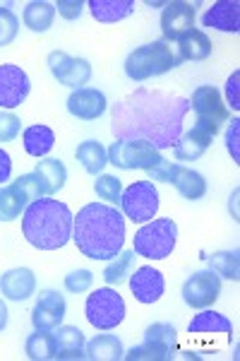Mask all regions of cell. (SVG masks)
<instances>
[{
  "label": "cell",
  "mask_w": 240,
  "mask_h": 361,
  "mask_svg": "<svg viewBox=\"0 0 240 361\" xmlns=\"http://www.w3.org/2000/svg\"><path fill=\"white\" fill-rule=\"evenodd\" d=\"M56 10H58V15L65 17V20H77L82 15V10H84V3H82V0H58Z\"/></svg>",
  "instance_id": "obj_38"
},
{
  "label": "cell",
  "mask_w": 240,
  "mask_h": 361,
  "mask_svg": "<svg viewBox=\"0 0 240 361\" xmlns=\"http://www.w3.org/2000/svg\"><path fill=\"white\" fill-rule=\"evenodd\" d=\"M10 173H13V159L5 149H0V183L10 180Z\"/></svg>",
  "instance_id": "obj_42"
},
{
  "label": "cell",
  "mask_w": 240,
  "mask_h": 361,
  "mask_svg": "<svg viewBox=\"0 0 240 361\" xmlns=\"http://www.w3.org/2000/svg\"><path fill=\"white\" fill-rule=\"evenodd\" d=\"M214 135L202 126H192V130H187L183 137L175 140V147H173V154L178 161H195L207 152V147L212 145Z\"/></svg>",
  "instance_id": "obj_19"
},
{
  "label": "cell",
  "mask_w": 240,
  "mask_h": 361,
  "mask_svg": "<svg viewBox=\"0 0 240 361\" xmlns=\"http://www.w3.org/2000/svg\"><path fill=\"white\" fill-rule=\"evenodd\" d=\"M175 238H178V224L173 219H151L134 234L132 250L149 260H166L175 248Z\"/></svg>",
  "instance_id": "obj_4"
},
{
  "label": "cell",
  "mask_w": 240,
  "mask_h": 361,
  "mask_svg": "<svg viewBox=\"0 0 240 361\" xmlns=\"http://www.w3.org/2000/svg\"><path fill=\"white\" fill-rule=\"evenodd\" d=\"M84 316L91 328L96 330H113L125 320V301L110 287H101L87 296Z\"/></svg>",
  "instance_id": "obj_6"
},
{
  "label": "cell",
  "mask_w": 240,
  "mask_h": 361,
  "mask_svg": "<svg viewBox=\"0 0 240 361\" xmlns=\"http://www.w3.org/2000/svg\"><path fill=\"white\" fill-rule=\"evenodd\" d=\"M149 176H151V178H156V180H163V183H168V176H171V161H168V159H161V164L151 169Z\"/></svg>",
  "instance_id": "obj_41"
},
{
  "label": "cell",
  "mask_w": 240,
  "mask_h": 361,
  "mask_svg": "<svg viewBox=\"0 0 240 361\" xmlns=\"http://www.w3.org/2000/svg\"><path fill=\"white\" fill-rule=\"evenodd\" d=\"M49 68L51 75L58 80L61 85L72 87V90H82L87 82L91 80V66L84 58H75L68 56L63 51H53L49 54Z\"/></svg>",
  "instance_id": "obj_10"
},
{
  "label": "cell",
  "mask_w": 240,
  "mask_h": 361,
  "mask_svg": "<svg viewBox=\"0 0 240 361\" xmlns=\"http://www.w3.org/2000/svg\"><path fill=\"white\" fill-rule=\"evenodd\" d=\"M221 294V277L212 270L195 272L183 284V301L190 308H207L212 306Z\"/></svg>",
  "instance_id": "obj_11"
},
{
  "label": "cell",
  "mask_w": 240,
  "mask_h": 361,
  "mask_svg": "<svg viewBox=\"0 0 240 361\" xmlns=\"http://www.w3.org/2000/svg\"><path fill=\"white\" fill-rule=\"evenodd\" d=\"M72 212L65 202L39 197L29 202L22 217V234L29 246L39 250H58L72 238Z\"/></svg>",
  "instance_id": "obj_2"
},
{
  "label": "cell",
  "mask_w": 240,
  "mask_h": 361,
  "mask_svg": "<svg viewBox=\"0 0 240 361\" xmlns=\"http://www.w3.org/2000/svg\"><path fill=\"white\" fill-rule=\"evenodd\" d=\"M180 63H183V58L178 54V46L159 39L154 44L139 46V49H134L125 58V75L132 82H144L149 78H159V75L171 73Z\"/></svg>",
  "instance_id": "obj_3"
},
{
  "label": "cell",
  "mask_w": 240,
  "mask_h": 361,
  "mask_svg": "<svg viewBox=\"0 0 240 361\" xmlns=\"http://www.w3.org/2000/svg\"><path fill=\"white\" fill-rule=\"evenodd\" d=\"M122 357H125V349L115 335H96L84 349V359L91 361H120Z\"/></svg>",
  "instance_id": "obj_26"
},
{
  "label": "cell",
  "mask_w": 240,
  "mask_h": 361,
  "mask_svg": "<svg viewBox=\"0 0 240 361\" xmlns=\"http://www.w3.org/2000/svg\"><path fill=\"white\" fill-rule=\"evenodd\" d=\"M168 183H173L175 190L183 197H187V200H202L207 195V180H204L202 173L183 164H171Z\"/></svg>",
  "instance_id": "obj_21"
},
{
  "label": "cell",
  "mask_w": 240,
  "mask_h": 361,
  "mask_svg": "<svg viewBox=\"0 0 240 361\" xmlns=\"http://www.w3.org/2000/svg\"><path fill=\"white\" fill-rule=\"evenodd\" d=\"M202 25L209 29H219V32L236 34L240 29V3L238 0H219L204 13Z\"/></svg>",
  "instance_id": "obj_18"
},
{
  "label": "cell",
  "mask_w": 240,
  "mask_h": 361,
  "mask_svg": "<svg viewBox=\"0 0 240 361\" xmlns=\"http://www.w3.org/2000/svg\"><path fill=\"white\" fill-rule=\"evenodd\" d=\"M72 241L89 260H110L125 243V214L106 202H89L72 222Z\"/></svg>",
  "instance_id": "obj_1"
},
{
  "label": "cell",
  "mask_w": 240,
  "mask_h": 361,
  "mask_svg": "<svg viewBox=\"0 0 240 361\" xmlns=\"http://www.w3.org/2000/svg\"><path fill=\"white\" fill-rule=\"evenodd\" d=\"M22 130V121L15 114L3 111L0 114V142H13Z\"/></svg>",
  "instance_id": "obj_37"
},
{
  "label": "cell",
  "mask_w": 240,
  "mask_h": 361,
  "mask_svg": "<svg viewBox=\"0 0 240 361\" xmlns=\"http://www.w3.org/2000/svg\"><path fill=\"white\" fill-rule=\"evenodd\" d=\"M89 10L99 22H120L134 13V0H89Z\"/></svg>",
  "instance_id": "obj_28"
},
{
  "label": "cell",
  "mask_w": 240,
  "mask_h": 361,
  "mask_svg": "<svg viewBox=\"0 0 240 361\" xmlns=\"http://www.w3.org/2000/svg\"><path fill=\"white\" fill-rule=\"evenodd\" d=\"M190 106H192V111H195V116H197L195 123L207 128L212 135H216V133L221 130V126L231 118V111H228L224 99H221V92L216 90V87H212V85L197 87V90L192 92Z\"/></svg>",
  "instance_id": "obj_9"
},
{
  "label": "cell",
  "mask_w": 240,
  "mask_h": 361,
  "mask_svg": "<svg viewBox=\"0 0 240 361\" xmlns=\"http://www.w3.org/2000/svg\"><path fill=\"white\" fill-rule=\"evenodd\" d=\"M187 333L190 335H197V333H221L226 337L233 335V325L231 320H228L224 313H216V311H202L197 313L195 318L190 320V325H187Z\"/></svg>",
  "instance_id": "obj_27"
},
{
  "label": "cell",
  "mask_w": 240,
  "mask_h": 361,
  "mask_svg": "<svg viewBox=\"0 0 240 361\" xmlns=\"http://www.w3.org/2000/svg\"><path fill=\"white\" fill-rule=\"evenodd\" d=\"M91 284H94V272L91 270H75L65 277V289L70 294L89 292Z\"/></svg>",
  "instance_id": "obj_36"
},
{
  "label": "cell",
  "mask_w": 240,
  "mask_h": 361,
  "mask_svg": "<svg viewBox=\"0 0 240 361\" xmlns=\"http://www.w3.org/2000/svg\"><path fill=\"white\" fill-rule=\"evenodd\" d=\"M17 32H20V20L13 10L0 8V49L10 46L17 39Z\"/></svg>",
  "instance_id": "obj_35"
},
{
  "label": "cell",
  "mask_w": 240,
  "mask_h": 361,
  "mask_svg": "<svg viewBox=\"0 0 240 361\" xmlns=\"http://www.w3.org/2000/svg\"><path fill=\"white\" fill-rule=\"evenodd\" d=\"M132 267H134V250H120L115 258H110V263L103 270V282L108 287H113V284L118 287V284H122L132 275Z\"/></svg>",
  "instance_id": "obj_32"
},
{
  "label": "cell",
  "mask_w": 240,
  "mask_h": 361,
  "mask_svg": "<svg viewBox=\"0 0 240 361\" xmlns=\"http://www.w3.org/2000/svg\"><path fill=\"white\" fill-rule=\"evenodd\" d=\"M178 345V333L171 323H154L144 330V342L132 347L122 359L130 361H166L173 357Z\"/></svg>",
  "instance_id": "obj_8"
},
{
  "label": "cell",
  "mask_w": 240,
  "mask_h": 361,
  "mask_svg": "<svg viewBox=\"0 0 240 361\" xmlns=\"http://www.w3.org/2000/svg\"><path fill=\"white\" fill-rule=\"evenodd\" d=\"M238 130H240V121L233 118L231 128H228V135H226V145H228V152H231L233 161L240 159V152H238Z\"/></svg>",
  "instance_id": "obj_39"
},
{
  "label": "cell",
  "mask_w": 240,
  "mask_h": 361,
  "mask_svg": "<svg viewBox=\"0 0 240 361\" xmlns=\"http://www.w3.org/2000/svg\"><path fill=\"white\" fill-rule=\"evenodd\" d=\"M195 8L197 5L185 3V0L166 3V8H163V13H161L163 42L175 44L183 34H187L190 29H195Z\"/></svg>",
  "instance_id": "obj_12"
},
{
  "label": "cell",
  "mask_w": 240,
  "mask_h": 361,
  "mask_svg": "<svg viewBox=\"0 0 240 361\" xmlns=\"http://www.w3.org/2000/svg\"><path fill=\"white\" fill-rule=\"evenodd\" d=\"M53 20H56V5L46 3V0H34V3H29L25 8V13H22L25 27L37 34L49 32L51 25H53Z\"/></svg>",
  "instance_id": "obj_24"
},
{
  "label": "cell",
  "mask_w": 240,
  "mask_h": 361,
  "mask_svg": "<svg viewBox=\"0 0 240 361\" xmlns=\"http://www.w3.org/2000/svg\"><path fill=\"white\" fill-rule=\"evenodd\" d=\"M75 157H77V161L84 166L87 173H91V176L101 173L108 164L106 149H103V145L96 142V140H87V142H82L77 147V152H75Z\"/></svg>",
  "instance_id": "obj_30"
},
{
  "label": "cell",
  "mask_w": 240,
  "mask_h": 361,
  "mask_svg": "<svg viewBox=\"0 0 240 361\" xmlns=\"http://www.w3.org/2000/svg\"><path fill=\"white\" fill-rule=\"evenodd\" d=\"M94 193L101 197L106 205L118 207L120 205V193H122V183L120 178L108 176V173H101L96 180H94Z\"/></svg>",
  "instance_id": "obj_34"
},
{
  "label": "cell",
  "mask_w": 240,
  "mask_h": 361,
  "mask_svg": "<svg viewBox=\"0 0 240 361\" xmlns=\"http://www.w3.org/2000/svg\"><path fill=\"white\" fill-rule=\"evenodd\" d=\"M108 164L122 169V171H151L154 166L161 164V152L154 147V142L149 140H115L113 145L106 149Z\"/></svg>",
  "instance_id": "obj_5"
},
{
  "label": "cell",
  "mask_w": 240,
  "mask_h": 361,
  "mask_svg": "<svg viewBox=\"0 0 240 361\" xmlns=\"http://www.w3.org/2000/svg\"><path fill=\"white\" fill-rule=\"evenodd\" d=\"M178 46V54L185 61H204V58L212 56V39L207 37L200 29H190L187 34L175 42Z\"/></svg>",
  "instance_id": "obj_22"
},
{
  "label": "cell",
  "mask_w": 240,
  "mask_h": 361,
  "mask_svg": "<svg viewBox=\"0 0 240 361\" xmlns=\"http://www.w3.org/2000/svg\"><path fill=\"white\" fill-rule=\"evenodd\" d=\"M106 94L101 90H91V87H82V90H75L68 99V111L75 116V118L82 121H96L106 114Z\"/></svg>",
  "instance_id": "obj_15"
},
{
  "label": "cell",
  "mask_w": 240,
  "mask_h": 361,
  "mask_svg": "<svg viewBox=\"0 0 240 361\" xmlns=\"http://www.w3.org/2000/svg\"><path fill=\"white\" fill-rule=\"evenodd\" d=\"M34 176L39 183V195L41 197H51L58 190H63L68 180V169L61 159H41L37 169H34Z\"/></svg>",
  "instance_id": "obj_20"
},
{
  "label": "cell",
  "mask_w": 240,
  "mask_h": 361,
  "mask_svg": "<svg viewBox=\"0 0 240 361\" xmlns=\"http://www.w3.org/2000/svg\"><path fill=\"white\" fill-rule=\"evenodd\" d=\"M238 80H240V73H233L226 82V97H228V104H231L233 111L240 109V97H238Z\"/></svg>",
  "instance_id": "obj_40"
},
{
  "label": "cell",
  "mask_w": 240,
  "mask_h": 361,
  "mask_svg": "<svg viewBox=\"0 0 240 361\" xmlns=\"http://www.w3.org/2000/svg\"><path fill=\"white\" fill-rule=\"evenodd\" d=\"M56 359H84V333L75 325H63L56 333Z\"/></svg>",
  "instance_id": "obj_25"
},
{
  "label": "cell",
  "mask_w": 240,
  "mask_h": 361,
  "mask_svg": "<svg viewBox=\"0 0 240 361\" xmlns=\"http://www.w3.org/2000/svg\"><path fill=\"white\" fill-rule=\"evenodd\" d=\"M32 82L20 66H0V109H17L29 97Z\"/></svg>",
  "instance_id": "obj_13"
},
{
  "label": "cell",
  "mask_w": 240,
  "mask_h": 361,
  "mask_svg": "<svg viewBox=\"0 0 240 361\" xmlns=\"http://www.w3.org/2000/svg\"><path fill=\"white\" fill-rule=\"evenodd\" d=\"M130 292L139 304H156L166 292V279L159 270L144 265L130 275Z\"/></svg>",
  "instance_id": "obj_16"
},
{
  "label": "cell",
  "mask_w": 240,
  "mask_h": 361,
  "mask_svg": "<svg viewBox=\"0 0 240 361\" xmlns=\"http://www.w3.org/2000/svg\"><path fill=\"white\" fill-rule=\"evenodd\" d=\"M120 207L125 219L134 224H147L159 212V190L151 180H134L120 193Z\"/></svg>",
  "instance_id": "obj_7"
},
{
  "label": "cell",
  "mask_w": 240,
  "mask_h": 361,
  "mask_svg": "<svg viewBox=\"0 0 240 361\" xmlns=\"http://www.w3.org/2000/svg\"><path fill=\"white\" fill-rule=\"evenodd\" d=\"M65 299H63L61 292L56 289H44L39 294L37 304H34L32 311V323L37 330H53L63 323L65 318Z\"/></svg>",
  "instance_id": "obj_14"
},
{
  "label": "cell",
  "mask_w": 240,
  "mask_h": 361,
  "mask_svg": "<svg viewBox=\"0 0 240 361\" xmlns=\"http://www.w3.org/2000/svg\"><path fill=\"white\" fill-rule=\"evenodd\" d=\"M8 316H10V313H8V306H5V301L0 299V333H3L5 325H8Z\"/></svg>",
  "instance_id": "obj_43"
},
{
  "label": "cell",
  "mask_w": 240,
  "mask_h": 361,
  "mask_svg": "<svg viewBox=\"0 0 240 361\" xmlns=\"http://www.w3.org/2000/svg\"><path fill=\"white\" fill-rule=\"evenodd\" d=\"M22 142H25V149L27 154L32 157H46L53 149L56 145V133L51 130L49 126H32L25 130V135H22Z\"/></svg>",
  "instance_id": "obj_29"
},
{
  "label": "cell",
  "mask_w": 240,
  "mask_h": 361,
  "mask_svg": "<svg viewBox=\"0 0 240 361\" xmlns=\"http://www.w3.org/2000/svg\"><path fill=\"white\" fill-rule=\"evenodd\" d=\"M0 292L10 301H27L37 292V277L29 267H15L0 277Z\"/></svg>",
  "instance_id": "obj_17"
},
{
  "label": "cell",
  "mask_w": 240,
  "mask_h": 361,
  "mask_svg": "<svg viewBox=\"0 0 240 361\" xmlns=\"http://www.w3.org/2000/svg\"><path fill=\"white\" fill-rule=\"evenodd\" d=\"M25 352L29 359L34 361H49L58 357V345H56V335L51 330H37L34 335L27 337L25 342Z\"/></svg>",
  "instance_id": "obj_31"
},
{
  "label": "cell",
  "mask_w": 240,
  "mask_h": 361,
  "mask_svg": "<svg viewBox=\"0 0 240 361\" xmlns=\"http://www.w3.org/2000/svg\"><path fill=\"white\" fill-rule=\"evenodd\" d=\"M209 270L224 279L238 282V275H240L238 250H219V253H214L212 258H209Z\"/></svg>",
  "instance_id": "obj_33"
},
{
  "label": "cell",
  "mask_w": 240,
  "mask_h": 361,
  "mask_svg": "<svg viewBox=\"0 0 240 361\" xmlns=\"http://www.w3.org/2000/svg\"><path fill=\"white\" fill-rule=\"evenodd\" d=\"M29 197L17 183L0 185V222H13L29 205Z\"/></svg>",
  "instance_id": "obj_23"
}]
</instances>
